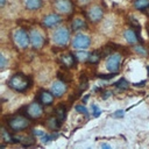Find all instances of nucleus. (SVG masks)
<instances>
[{"mask_svg":"<svg viewBox=\"0 0 149 149\" xmlns=\"http://www.w3.org/2000/svg\"><path fill=\"white\" fill-rule=\"evenodd\" d=\"M61 62L64 66L66 68H71L74 65V62H76V56L72 55V54H64L61 56Z\"/></svg>","mask_w":149,"mask_h":149,"instance_id":"nucleus-13","label":"nucleus"},{"mask_svg":"<svg viewBox=\"0 0 149 149\" xmlns=\"http://www.w3.org/2000/svg\"><path fill=\"white\" fill-rule=\"evenodd\" d=\"M61 21H62V17H61L58 14H49V15L44 16V19L42 20V24H43L44 27L51 28V27L57 26Z\"/></svg>","mask_w":149,"mask_h":149,"instance_id":"nucleus-10","label":"nucleus"},{"mask_svg":"<svg viewBox=\"0 0 149 149\" xmlns=\"http://www.w3.org/2000/svg\"><path fill=\"white\" fill-rule=\"evenodd\" d=\"M65 116H66V108H65V106H63V105L58 106L56 108V118L62 122L65 119Z\"/></svg>","mask_w":149,"mask_h":149,"instance_id":"nucleus-18","label":"nucleus"},{"mask_svg":"<svg viewBox=\"0 0 149 149\" xmlns=\"http://www.w3.org/2000/svg\"><path fill=\"white\" fill-rule=\"evenodd\" d=\"M101 56H102V52H100V51H93L91 55H88V58H87V61L90 62V63H98L99 62V59L101 58Z\"/></svg>","mask_w":149,"mask_h":149,"instance_id":"nucleus-19","label":"nucleus"},{"mask_svg":"<svg viewBox=\"0 0 149 149\" xmlns=\"http://www.w3.org/2000/svg\"><path fill=\"white\" fill-rule=\"evenodd\" d=\"M134 7H135L136 9L143 10V9H146L147 7H149V0H136V1L134 2Z\"/></svg>","mask_w":149,"mask_h":149,"instance_id":"nucleus-20","label":"nucleus"},{"mask_svg":"<svg viewBox=\"0 0 149 149\" xmlns=\"http://www.w3.org/2000/svg\"><path fill=\"white\" fill-rule=\"evenodd\" d=\"M24 6H26V8L30 9V10H35L42 6V0H26Z\"/></svg>","mask_w":149,"mask_h":149,"instance_id":"nucleus-16","label":"nucleus"},{"mask_svg":"<svg viewBox=\"0 0 149 149\" xmlns=\"http://www.w3.org/2000/svg\"><path fill=\"white\" fill-rule=\"evenodd\" d=\"M13 38H14V42L17 47L20 48H27L29 42H30V37L29 35L27 34L26 30H23L22 28H19L14 31L13 34Z\"/></svg>","mask_w":149,"mask_h":149,"instance_id":"nucleus-4","label":"nucleus"},{"mask_svg":"<svg viewBox=\"0 0 149 149\" xmlns=\"http://www.w3.org/2000/svg\"><path fill=\"white\" fill-rule=\"evenodd\" d=\"M125 37H126V40H127L129 43H132V44L136 43L137 40H139V35L135 33L134 29H132V27L125 31Z\"/></svg>","mask_w":149,"mask_h":149,"instance_id":"nucleus-15","label":"nucleus"},{"mask_svg":"<svg viewBox=\"0 0 149 149\" xmlns=\"http://www.w3.org/2000/svg\"><path fill=\"white\" fill-rule=\"evenodd\" d=\"M134 49H135V51L140 55V56H146L147 55V51L143 49V47H140V45H136V47H134Z\"/></svg>","mask_w":149,"mask_h":149,"instance_id":"nucleus-25","label":"nucleus"},{"mask_svg":"<svg viewBox=\"0 0 149 149\" xmlns=\"http://www.w3.org/2000/svg\"><path fill=\"white\" fill-rule=\"evenodd\" d=\"M5 2H6V0H0V6H1V7H3Z\"/></svg>","mask_w":149,"mask_h":149,"instance_id":"nucleus-33","label":"nucleus"},{"mask_svg":"<svg viewBox=\"0 0 149 149\" xmlns=\"http://www.w3.org/2000/svg\"><path fill=\"white\" fill-rule=\"evenodd\" d=\"M87 16L91 21L93 22H98L101 17H102V8L100 6H93L88 9L87 12Z\"/></svg>","mask_w":149,"mask_h":149,"instance_id":"nucleus-12","label":"nucleus"},{"mask_svg":"<svg viewBox=\"0 0 149 149\" xmlns=\"http://www.w3.org/2000/svg\"><path fill=\"white\" fill-rule=\"evenodd\" d=\"M92 113H93V116H99V114H100V108H99L97 105H92Z\"/></svg>","mask_w":149,"mask_h":149,"instance_id":"nucleus-27","label":"nucleus"},{"mask_svg":"<svg viewBox=\"0 0 149 149\" xmlns=\"http://www.w3.org/2000/svg\"><path fill=\"white\" fill-rule=\"evenodd\" d=\"M29 37H30V43L35 49H40L44 43L43 35L37 29H31L29 33Z\"/></svg>","mask_w":149,"mask_h":149,"instance_id":"nucleus-8","label":"nucleus"},{"mask_svg":"<svg viewBox=\"0 0 149 149\" xmlns=\"http://www.w3.org/2000/svg\"><path fill=\"white\" fill-rule=\"evenodd\" d=\"M42 112H43V108H42V105L37 101H34L31 104H29L27 107H26V114L29 116V118H40L42 115Z\"/></svg>","mask_w":149,"mask_h":149,"instance_id":"nucleus-7","label":"nucleus"},{"mask_svg":"<svg viewBox=\"0 0 149 149\" xmlns=\"http://www.w3.org/2000/svg\"><path fill=\"white\" fill-rule=\"evenodd\" d=\"M121 63V55L119 54H111L106 61V68L111 72H116L120 68Z\"/></svg>","mask_w":149,"mask_h":149,"instance_id":"nucleus-6","label":"nucleus"},{"mask_svg":"<svg viewBox=\"0 0 149 149\" xmlns=\"http://www.w3.org/2000/svg\"><path fill=\"white\" fill-rule=\"evenodd\" d=\"M71 27H72L73 30H79V29L86 28V22H85V20H83L81 17H76V19L72 21Z\"/></svg>","mask_w":149,"mask_h":149,"instance_id":"nucleus-17","label":"nucleus"},{"mask_svg":"<svg viewBox=\"0 0 149 149\" xmlns=\"http://www.w3.org/2000/svg\"><path fill=\"white\" fill-rule=\"evenodd\" d=\"M129 23H130V27H133V28H135L137 31L140 30V23L134 19V17H129Z\"/></svg>","mask_w":149,"mask_h":149,"instance_id":"nucleus-24","label":"nucleus"},{"mask_svg":"<svg viewBox=\"0 0 149 149\" xmlns=\"http://www.w3.org/2000/svg\"><path fill=\"white\" fill-rule=\"evenodd\" d=\"M147 71H148V73H149V66H148V68H147Z\"/></svg>","mask_w":149,"mask_h":149,"instance_id":"nucleus-35","label":"nucleus"},{"mask_svg":"<svg viewBox=\"0 0 149 149\" xmlns=\"http://www.w3.org/2000/svg\"><path fill=\"white\" fill-rule=\"evenodd\" d=\"M114 85H115L118 88H120V90H127V88L129 87V84H128L125 79H120V80H118Z\"/></svg>","mask_w":149,"mask_h":149,"instance_id":"nucleus-21","label":"nucleus"},{"mask_svg":"<svg viewBox=\"0 0 149 149\" xmlns=\"http://www.w3.org/2000/svg\"><path fill=\"white\" fill-rule=\"evenodd\" d=\"M76 57H78L79 59H85V58H88V55L87 52H77Z\"/></svg>","mask_w":149,"mask_h":149,"instance_id":"nucleus-28","label":"nucleus"},{"mask_svg":"<svg viewBox=\"0 0 149 149\" xmlns=\"http://www.w3.org/2000/svg\"><path fill=\"white\" fill-rule=\"evenodd\" d=\"M52 40L57 45H66L70 40V33L65 27H59L55 30L52 35Z\"/></svg>","mask_w":149,"mask_h":149,"instance_id":"nucleus-3","label":"nucleus"},{"mask_svg":"<svg viewBox=\"0 0 149 149\" xmlns=\"http://www.w3.org/2000/svg\"><path fill=\"white\" fill-rule=\"evenodd\" d=\"M54 100V97L51 93L47 92V91H41L40 95H38V101L43 105H50Z\"/></svg>","mask_w":149,"mask_h":149,"instance_id":"nucleus-14","label":"nucleus"},{"mask_svg":"<svg viewBox=\"0 0 149 149\" xmlns=\"http://www.w3.org/2000/svg\"><path fill=\"white\" fill-rule=\"evenodd\" d=\"M8 85H9L13 90H15V91L23 92V91H26V90L29 87V85H30V79H29L27 76L22 74V73H15V74L12 76V78L9 79Z\"/></svg>","mask_w":149,"mask_h":149,"instance_id":"nucleus-1","label":"nucleus"},{"mask_svg":"<svg viewBox=\"0 0 149 149\" xmlns=\"http://www.w3.org/2000/svg\"><path fill=\"white\" fill-rule=\"evenodd\" d=\"M1 135H2V140H3L5 142H14V141H13V137H12V136H10V134L7 132V129L2 128Z\"/></svg>","mask_w":149,"mask_h":149,"instance_id":"nucleus-22","label":"nucleus"},{"mask_svg":"<svg viewBox=\"0 0 149 149\" xmlns=\"http://www.w3.org/2000/svg\"><path fill=\"white\" fill-rule=\"evenodd\" d=\"M76 109H77L79 113H81V114H84V115H86V116H87V109H86V107L78 105V106H76Z\"/></svg>","mask_w":149,"mask_h":149,"instance_id":"nucleus-26","label":"nucleus"},{"mask_svg":"<svg viewBox=\"0 0 149 149\" xmlns=\"http://www.w3.org/2000/svg\"><path fill=\"white\" fill-rule=\"evenodd\" d=\"M66 91V85H65V81L63 80H57L52 84L51 86V92L55 97H62Z\"/></svg>","mask_w":149,"mask_h":149,"instance_id":"nucleus-11","label":"nucleus"},{"mask_svg":"<svg viewBox=\"0 0 149 149\" xmlns=\"http://www.w3.org/2000/svg\"><path fill=\"white\" fill-rule=\"evenodd\" d=\"M34 133H35L36 135H38V136H43V135H44V133H43V132H41V130H35Z\"/></svg>","mask_w":149,"mask_h":149,"instance_id":"nucleus-32","label":"nucleus"},{"mask_svg":"<svg viewBox=\"0 0 149 149\" xmlns=\"http://www.w3.org/2000/svg\"><path fill=\"white\" fill-rule=\"evenodd\" d=\"M102 147L104 148H109V146H107V144H102Z\"/></svg>","mask_w":149,"mask_h":149,"instance_id":"nucleus-34","label":"nucleus"},{"mask_svg":"<svg viewBox=\"0 0 149 149\" xmlns=\"http://www.w3.org/2000/svg\"><path fill=\"white\" fill-rule=\"evenodd\" d=\"M7 123H8L10 129H13L14 132H19V130L28 128L29 120L23 115H13V116L8 118Z\"/></svg>","mask_w":149,"mask_h":149,"instance_id":"nucleus-2","label":"nucleus"},{"mask_svg":"<svg viewBox=\"0 0 149 149\" xmlns=\"http://www.w3.org/2000/svg\"><path fill=\"white\" fill-rule=\"evenodd\" d=\"M91 44V38L84 34H77L72 41V45L74 49H87Z\"/></svg>","mask_w":149,"mask_h":149,"instance_id":"nucleus-5","label":"nucleus"},{"mask_svg":"<svg viewBox=\"0 0 149 149\" xmlns=\"http://www.w3.org/2000/svg\"><path fill=\"white\" fill-rule=\"evenodd\" d=\"M54 7L59 13L69 14L72 10V2L70 0H55Z\"/></svg>","mask_w":149,"mask_h":149,"instance_id":"nucleus-9","label":"nucleus"},{"mask_svg":"<svg viewBox=\"0 0 149 149\" xmlns=\"http://www.w3.org/2000/svg\"><path fill=\"white\" fill-rule=\"evenodd\" d=\"M115 116H122L123 115V111H116V113L114 114Z\"/></svg>","mask_w":149,"mask_h":149,"instance_id":"nucleus-31","label":"nucleus"},{"mask_svg":"<svg viewBox=\"0 0 149 149\" xmlns=\"http://www.w3.org/2000/svg\"><path fill=\"white\" fill-rule=\"evenodd\" d=\"M114 76H115V72H112V73H109V74H107V76H105V74H100L99 77L102 78V79H109V78H113Z\"/></svg>","mask_w":149,"mask_h":149,"instance_id":"nucleus-29","label":"nucleus"},{"mask_svg":"<svg viewBox=\"0 0 149 149\" xmlns=\"http://www.w3.org/2000/svg\"><path fill=\"white\" fill-rule=\"evenodd\" d=\"M80 91H84L87 88V78L85 76H81L80 77Z\"/></svg>","mask_w":149,"mask_h":149,"instance_id":"nucleus-23","label":"nucleus"},{"mask_svg":"<svg viewBox=\"0 0 149 149\" xmlns=\"http://www.w3.org/2000/svg\"><path fill=\"white\" fill-rule=\"evenodd\" d=\"M0 59H1V64H0V65H1V69H3V68H5V64H6L5 56H3V55H1V56H0Z\"/></svg>","mask_w":149,"mask_h":149,"instance_id":"nucleus-30","label":"nucleus"}]
</instances>
